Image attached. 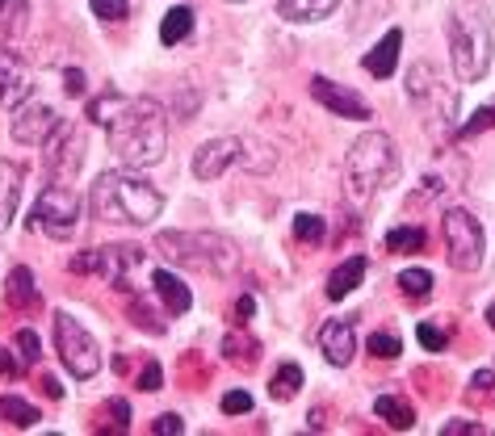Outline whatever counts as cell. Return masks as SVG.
Returning a JSON list of instances; mask_svg holds the SVG:
<instances>
[{
	"label": "cell",
	"instance_id": "6da1fadb",
	"mask_svg": "<svg viewBox=\"0 0 495 436\" xmlns=\"http://www.w3.org/2000/svg\"><path fill=\"white\" fill-rule=\"evenodd\" d=\"M105 135H110V151L126 168H152L164 160L168 118L155 96H130L122 113L105 126Z\"/></svg>",
	"mask_w": 495,
	"mask_h": 436
},
{
	"label": "cell",
	"instance_id": "7a4b0ae2",
	"mask_svg": "<svg viewBox=\"0 0 495 436\" xmlns=\"http://www.w3.org/2000/svg\"><path fill=\"white\" fill-rule=\"evenodd\" d=\"M88 210L101 222H130V227H147L160 218L164 197L152 180L135 177V172H101L88 189Z\"/></svg>",
	"mask_w": 495,
	"mask_h": 436
},
{
	"label": "cell",
	"instance_id": "3957f363",
	"mask_svg": "<svg viewBox=\"0 0 495 436\" xmlns=\"http://www.w3.org/2000/svg\"><path fill=\"white\" fill-rule=\"evenodd\" d=\"M449 51H454V71L462 84H479L491 71V54H495V34H491V17L479 0L457 4L449 17Z\"/></svg>",
	"mask_w": 495,
	"mask_h": 436
},
{
	"label": "cell",
	"instance_id": "277c9868",
	"mask_svg": "<svg viewBox=\"0 0 495 436\" xmlns=\"http://www.w3.org/2000/svg\"><path fill=\"white\" fill-rule=\"evenodd\" d=\"M399 172V155H395V143L382 130H365V135L348 147V160H344V185H348V202H373V193L382 189L386 180H395Z\"/></svg>",
	"mask_w": 495,
	"mask_h": 436
},
{
	"label": "cell",
	"instance_id": "5b68a950",
	"mask_svg": "<svg viewBox=\"0 0 495 436\" xmlns=\"http://www.w3.org/2000/svg\"><path fill=\"white\" fill-rule=\"evenodd\" d=\"M155 247L172 264H185V269H202V272L235 269V244L214 231H164L155 239Z\"/></svg>",
	"mask_w": 495,
	"mask_h": 436
},
{
	"label": "cell",
	"instance_id": "8992f818",
	"mask_svg": "<svg viewBox=\"0 0 495 436\" xmlns=\"http://www.w3.org/2000/svg\"><path fill=\"white\" fill-rule=\"evenodd\" d=\"M76 218H80V197H76V189H68V185H46V189L38 193V202L29 205L26 227L29 231L51 235V239H68V235L76 231Z\"/></svg>",
	"mask_w": 495,
	"mask_h": 436
},
{
	"label": "cell",
	"instance_id": "52a82bcc",
	"mask_svg": "<svg viewBox=\"0 0 495 436\" xmlns=\"http://www.w3.org/2000/svg\"><path fill=\"white\" fill-rule=\"evenodd\" d=\"M55 353L76 382H88L96 369H101V348H96V340L80 327V319L68 311L55 314Z\"/></svg>",
	"mask_w": 495,
	"mask_h": 436
},
{
	"label": "cell",
	"instance_id": "ba28073f",
	"mask_svg": "<svg viewBox=\"0 0 495 436\" xmlns=\"http://www.w3.org/2000/svg\"><path fill=\"white\" fill-rule=\"evenodd\" d=\"M440 231H445V247H449V264L457 272H474L482 264V252H487V239H482L479 218L470 210H445L440 218Z\"/></svg>",
	"mask_w": 495,
	"mask_h": 436
},
{
	"label": "cell",
	"instance_id": "9c48e42d",
	"mask_svg": "<svg viewBox=\"0 0 495 436\" xmlns=\"http://www.w3.org/2000/svg\"><path fill=\"white\" fill-rule=\"evenodd\" d=\"M138 260H143V247L110 244V247H88V252H80V256L71 260V269L93 272V277H101V281H110L113 289H126V277L138 269Z\"/></svg>",
	"mask_w": 495,
	"mask_h": 436
},
{
	"label": "cell",
	"instance_id": "30bf717a",
	"mask_svg": "<svg viewBox=\"0 0 495 436\" xmlns=\"http://www.w3.org/2000/svg\"><path fill=\"white\" fill-rule=\"evenodd\" d=\"M59 126H63V118H59L51 105H34V101H26V105L13 109L9 135H13L21 147H46V143L55 138Z\"/></svg>",
	"mask_w": 495,
	"mask_h": 436
},
{
	"label": "cell",
	"instance_id": "8fae6325",
	"mask_svg": "<svg viewBox=\"0 0 495 436\" xmlns=\"http://www.w3.org/2000/svg\"><path fill=\"white\" fill-rule=\"evenodd\" d=\"M311 96H315V101L328 109V113L344 118V122H365V118L373 113L370 101H365L357 88H348V84H336V80H328V76H315V80H311Z\"/></svg>",
	"mask_w": 495,
	"mask_h": 436
},
{
	"label": "cell",
	"instance_id": "7c38bea8",
	"mask_svg": "<svg viewBox=\"0 0 495 436\" xmlns=\"http://www.w3.org/2000/svg\"><path fill=\"white\" fill-rule=\"evenodd\" d=\"M29 93H34V71L26 68V59L13 46H0V105L4 109L26 105Z\"/></svg>",
	"mask_w": 495,
	"mask_h": 436
},
{
	"label": "cell",
	"instance_id": "4fadbf2b",
	"mask_svg": "<svg viewBox=\"0 0 495 436\" xmlns=\"http://www.w3.org/2000/svg\"><path fill=\"white\" fill-rule=\"evenodd\" d=\"M80 160H84V138L71 130L68 122L55 130V138L46 143V172L51 177H59V180H68L76 168H80Z\"/></svg>",
	"mask_w": 495,
	"mask_h": 436
},
{
	"label": "cell",
	"instance_id": "5bb4252c",
	"mask_svg": "<svg viewBox=\"0 0 495 436\" xmlns=\"http://www.w3.org/2000/svg\"><path fill=\"white\" fill-rule=\"evenodd\" d=\"M235 160H239V138H210V143H202L193 151V177L219 180Z\"/></svg>",
	"mask_w": 495,
	"mask_h": 436
},
{
	"label": "cell",
	"instance_id": "9a60e30c",
	"mask_svg": "<svg viewBox=\"0 0 495 436\" xmlns=\"http://www.w3.org/2000/svg\"><path fill=\"white\" fill-rule=\"evenodd\" d=\"M319 353L328 356L336 369H344L357 353V327L353 319H328V323L319 327Z\"/></svg>",
	"mask_w": 495,
	"mask_h": 436
},
{
	"label": "cell",
	"instance_id": "2e32d148",
	"mask_svg": "<svg viewBox=\"0 0 495 436\" xmlns=\"http://www.w3.org/2000/svg\"><path fill=\"white\" fill-rule=\"evenodd\" d=\"M399 51H403V29H386L382 38H378V46H373L361 63H365V71H370L373 80H390L395 76V68H399Z\"/></svg>",
	"mask_w": 495,
	"mask_h": 436
},
{
	"label": "cell",
	"instance_id": "e0dca14e",
	"mask_svg": "<svg viewBox=\"0 0 495 436\" xmlns=\"http://www.w3.org/2000/svg\"><path fill=\"white\" fill-rule=\"evenodd\" d=\"M21 185H26V168L13 160H0V231H9L21 202Z\"/></svg>",
	"mask_w": 495,
	"mask_h": 436
},
{
	"label": "cell",
	"instance_id": "ac0fdd59",
	"mask_svg": "<svg viewBox=\"0 0 495 436\" xmlns=\"http://www.w3.org/2000/svg\"><path fill=\"white\" fill-rule=\"evenodd\" d=\"M340 9V0H277V17L289 26H311Z\"/></svg>",
	"mask_w": 495,
	"mask_h": 436
},
{
	"label": "cell",
	"instance_id": "d6986e66",
	"mask_svg": "<svg viewBox=\"0 0 495 436\" xmlns=\"http://www.w3.org/2000/svg\"><path fill=\"white\" fill-rule=\"evenodd\" d=\"M152 289H155V298L168 306V314H185L193 306V294H189V286L180 281L177 272H168V269H155V277H152Z\"/></svg>",
	"mask_w": 495,
	"mask_h": 436
},
{
	"label": "cell",
	"instance_id": "ffe728a7",
	"mask_svg": "<svg viewBox=\"0 0 495 436\" xmlns=\"http://www.w3.org/2000/svg\"><path fill=\"white\" fill-rule=\"evenodd\" d=\"M365 269H370V264H365V256H348L344 264H336V269L328 272V286H323V289H328V298H331V302L348 298V294L361 286Z\"/></svg>",
	"mask_w": 495,
	"mask_h": 436
},
{
	"label": "cell",
	"instance_id": "44dd1931",
	"mask_svg": "<svg viewBox=\"0 0 495 436\" xmlns=\"http://www.w3.org/2000/svg\"><path fill=\"white\" fill-rule=\"evenodd\" d=\"M4 294H9V302H13L17 311H34V306H38V286H34V272H29L26 264H17V269L9 272V281H4Z\"/></svg>",
	"mask_w": 495,
	"mask_h": 436
},
{
	"label": "cell",
	"instance_id": "7402d4cb",
	"mask_svg": "<svg viewBox=\"0 0 495 436\" xmlns=\"http://www.w3.org/2000/svg\"><path fill=\"white\" fill-rule=\"evenodd\" d=\"M373 415H378L382 423H390V428H399V432H407V428L415 423L412 403L399 398V395H378L373 398Z\"/></svg>",
	"mask_w": 495,
	"mask_h": 436
},
{
	"label": "cell",
	"instance_id": "603a6c76",
	"mask_svg": "<svg viewBox=\"0 0 495 436\" xmlns=\"http://www.w3.org/2000/svg\"><path fill=\"white\" fill-rule=\"evenodd\" d=\"M193 34V9L189 4H172L164 13V21H160V42L164 46H177V42H185Z\"/></svg>",
	"mask_w": 495,
	"mask_h": 436
},
{
	"label": "cell",
	"instance_id": "cb8c5ba5",
	"mask_svg": "<svg viewBox=\"0 0 495 436\" xmlns=\"http://www.w3.org/2000/svg\"><path fill=\"white\" fill-rule=\"evenodd\" d=\"M126 101H130V96H122L118 88H105V93H96L93 101H88V113H84V118H88L93 126H101V130H105V126H110L118 113H122Z\"/></svg>",
	"mask_w": 495,
	"mask_h": 436
},
{
	"label": "cell",
	"instance_id": "d4e9b609",
	"mask_svg": "<svg viewBox=\"0 0 495 436\" xmlns=\"http://www.w3.org/2000/svg\"><path fill=\"white\" fill-rule=\"evenodd\" d=\"M298 390H303V369L294 365V361L277 365V373L269 378V395H273L277 403H286V398H294Z\"/></svg>",
	"mask_w": 495,
	"mask_h": 436
},
{
	"label": "cell",
	"instance_id": "484cf974",
	"mask_svg": "<svg viewBox=\"0 0 495 436\" xmlns=\"http://www.w3.org/2000/svg\"><path fill=\"white\" fill-rule=\"evenodd\" d=\"M0 420H9L13 428H34L38 423V407L26 403L21 395H0Z\"/></svg>",
	"mask_w": 495,
	"mask_h": 436
},
{
	"label": "cell",
	"instance_id": "4316f807",
	"mask_svg": "<svg viewBox=\"0 0 495 436\" xmlns=\"http://www.w3.org/2000/svg\"><path fill=\"white\" fill-rule=\"evenodd\" d=\"M424 244H428V235H424V227H395V231L386 235V247L390 252H424Z\"/></svg>",
	"mask_w": 495,
	"mask_h": 436
},
{
	"label": "cell",
	"instance_id": "83f0119b",
	"mask_svg": "<svg viewBox=\"0 0 495 436\" xmlns=\"http://www.w3.org/2000/svg\"><path fill=\"white\" fill-rule=\"evenodd\" d=\"M432 286H437V281H432V272L428 269H403L399 272V289L407 294V298H428Z\"/></svg>",
	"mask_w": 495,
	"mask_h": 436
},
{
	"label": "cell",
	"instance_id": "f1b7e54d",
	"mask_svg": "<svg viewBox=\"0 0 495 436\" xmlns=\"http://www.w3.org/2000/svg\"><path fill=\"white\" fill-rule=\"evenodd\" d=\"M26 17H29L26 0H0V34H17L26 26Z\"/></svg>",
	"mask_w": 495,
	"mask_h": 436
},
{
	"label": "cell",
	"instance_id": "f546056e",
	"mask_svg": "<svg viewBox=\"0 0 495 436\" xmlns=\"http://www.w3.org/2000/svg\"><path fill=\"white\" fill-rule=\"evenodd\" d=\"M328 235V222L319 214H294V239H303V244H319Z\"/></svg>",
	"mask_w": 495,
	"mask_h": 436
},
{
	"label": "cell",
	"instance_id": "4dcf8cb0",
	"mask_svg": "<svg viewBox=\"0 0 495 436\" xmlns=\"http://www.w3.org/2000/svg\"><path fill=\"white\" fill-rule=\"evenodd\" d=\"M365 348H370V356H378V361H390V356L403 353V344L395 331H373L370 340H365Z\"/></svg>",
	"mask_w": 495,
	"mask_h": 436
},
{
	"label": "cell",
	"instance_id": "1f68e13d",
	"mask_svg": "<svg viewBox=\"0 0 495 436\" xmlns=\"http://www.w3.org/2000/svg\"><path fill=\"white\" fill-rule=\"evenodd\" d=\"M495 126V105H482V109H474L466 122L457 126V135L462 138H474V135H482V130H491Z\"/></svg>",
	"mask_w": 495,
	"mask_h": 436
},
{
	"label": "cell",
	"instance_id": "d6a6232c",
	"mask_svg": "<svg viewBox=\"0 0 495 436\" xmlns=\"http://www.w3.org/2000/svg\"><path fill=\"white\" fill-rule=\"evenodd\" d=\"M13 348L17 353H21V361H26V365H34V361H38V331H34V327H17V336H13Z\"/></svg>",
	"mask_w": 495,
	"mask_h": 436
},
{
	"label": "cell",
	"instance_id": "836d02e7",
	"mask_svg": "<svg viewBox=\"0 0 495 436\" xmlns=\"http://www.w3.org/2000/svg\"><path fill=\"white\" fill-rule=\"evenodd\" d=\"M415 336H420V344H424L428 353H445V344H449V336H445L437 323H420L415 327Z\"/></svg>",
	"mask_w": 495,
	"mask_h": 436
},
{
	"label": "cell",
	"instance_id": "e575fe53",
	"mask_svg": "<svg viewBox=\"0 0 495 436\" xmlns=\"http://www.w3.org/2000/svg\"><path fill=\"white\" fill-rule=\"evenodd\" d=\"M93 17H101V21H126L130 9H126V0H93Z\"/></svg>",
	"mask_w": 495,
	"mask_h": 436
},
{
	"label": "cell",
	"instance_id": "d590c367",
	"mask_svg": "<svg viewBox=\"0 0 495 436\" xmlns=\"http://www.w3.org/2000/svg\"><path fill=\"white\" fill-rule=\"evenodd\" d=\"M252 411V395L248 390H227L222 395V415H248Z\"/></svg>",
	"mask_w": 495,
	"mask_h": 436
},
{
	"label": "cell",
	"instance_id": "8d00e7d4",
	"mask_svg": "<svg viewBox=\"0 0 495 436\" xmlns=\"http://www.w3.org/2000/svg\"><path fill=\"white\" fill-rule=\"evenodd\" d=\"M424 88H432V63H415L412 76H407V93L424 96Z\"/></svg>",
	"mask_w": 495,
	"mask_h": 436
},
{
	"label": "cell",
	"instance_id": "74e56055",
	"mask_svg": "<svg viewBox=\"0 0 495 436\" xmlns=\"http://www.w3.org/2000/svg\"><path fill=\"white\" fill-rule=\"evenodd\" d=\"M160 386H164V369H160V361H147L138 373V390H160Z\"/></svg>",
	"mask_w": 495,
	"mask_h": 436
},
{
	"label": "cell",
	"instance_id": "f35d334b",
	"mask_svg": "<svg viewBox=\"0 0 495 436\" xmlns=\"http://www.w3.org/2000/svg\"><path fill=\"white\" fill-rule=\"evenodd\" d=\"M152 432L155 436H180L185 432V420H180L177 411H168V415H160V420L152 423Z\"/></svg>",
	"mask_w": 495,
	"mask_h": 436
},
{
	"label": "cell",
	"instance_id": "ab89813d",
	"mask_svg": "<svg viewBox=\"0 0 495 436\" xmlns=\"http://www.w3.org/2000/svg\"><path fill=\"white\" fill-rule=\"evenodd\" d=\"M21 369H26V361H21L17 348H0V373H4V378H17Z\"/></svg>",
	"mask_w": 495,
	"mask_h": 436
},
{
	"label": "cell",
	"instance_id": "60d3db41",
	"mask_svg": "<svg viewBox=\"0 0 495 436\" xmlns=\"http://www.w3.org/2000/svg\"><path fill=\"white\" fill-rule=\"evenodd\" d=\"M457 432L479 436V432H482V423H474V420H454V423H445V428H440V436H457Z\"/></svg>",
	"mask_w": 495,
	"mask_h": 436
},
{
	"label": "cell",
	"instance_id": "b9f144b4",
	"mask_svg": "<svg viewBox=\"0 0 495 436\" xmlns=\"http://www.w3.org/2000/svg\"><path fill=\"white\" fill-rule=\"evenodd\" d=\"M491 386H495V373H491V369H479V373L470 378V395H487Z\"/></svg>",
	"mask_w": 495,
	"mask_h": 436
},
{
	"label": "cell",
	"instance_id": "7bdbcfd3",
	"mask_svg": "<svg viewBox=\"0 0 495 436\" xmlns=\"http://www.w3.org/2000/svg\"><path fill=\"white\" fill-rule=\"evenodd\" d=\"M63 88H68L71 96H80L84 93V71L80 68H68V71H63Z\"/></svg>",
	"mask_w": 495,
	"mask_h": 436
},
{
	"label": "cell",
	"instance_id": "ee69618b",
	"mask_svg": "<svg viewBox=\"0 0 495 436\" xmlns=\"http://www.w3.org/2000/svg\"><path fill=\"white\" fill-rule=\"evenodd\" d=\"M105 407H110L113 415H118V423H122V428H130V403H122V398H110Z\"/></svg>",
	"mask_w": 495,
	"mask_h": 436
},
{
	"label": "cell",
	"instance_id": "f6af8a7d",
	"mask_svg": "<svg viewBox=\"0 0 495 436\" xmlns=\"http://www.w3.org/2000/svg\"><path fill=\"white\" fill-rule=\"evenodd\" d=\"M235 311H239V319H252V311H256V302H252V298H239V306H235Z\"/></svg>",
	"mask_w": 495,
	"mask_h": 436
},
{
	"label": "cell",
	"instance_id": "bcb514c9",
	"mask_svg": "<svg viewBox=\"0 0 495 436\" xmlns=\"http://www.w3.org/2000/svg\"><path fill=\"white\" fill-rule=\"evenodd\" d=\"M42 390H46L51 398H59V395H63V386H55V378H42Z\"/></svg>",
	"mask_w": 495,
	"mask_h": 436
},
{
	"label": "cell",
	"instance_id": "7dc6e473",
	"mask_svg": "<svg viewBox=\"0 0 495 436\" xmlns=\"http://www.w3.org/2000/svg\"><path fill=\"white\" fill-rule=\"evenodd\" d=\"M487 323L495 327V302H491V306H487Z\"/></svg>",
	"mask_w": 495,
	"mask_h": 436
},
{
	"label": "cell",
	"instance_id": "c3c4849f",
	"mask_svg": "<svg viewBox=\"0 0 495 436\" xmlns=\"http://www.w3.org/2000/svg\"><path fill=\"white\" fill-rule=\"evenodd\" d=\"M227 4H248V0H227Z\"/></svg>",
	"mask_w": 495,
	"mask_h": 436
}]
</instances>
